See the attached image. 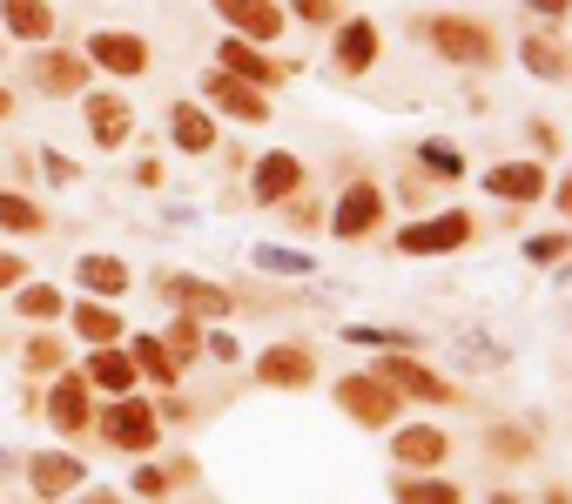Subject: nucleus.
I'll return each instance as SVG.
<instances>
[{
  "label": "nucleus",
  "mask_w": 572,
  "mask_h": 504,
  "mask_svg": "<svg viewBox=\"0 0 572 504\" xmlns=\"http://www.w3.org/2000/svg\"><path fill=\"white\" fill-rule=\"evenodd\" d=\"M216 8H223L236 27H249L256 41H277V27H283V14L270 8V0H216Z\"/></svg>",
  "instance_id": "nucleus-7"
},
{
  "label": "nucleus",
  "mask_w": 572,
  "mask_h": 504,
  "mask_svg": "<svg viewBox=\"0 0 572 504\" xmlns=\"http://www.w3.org/2000/svg\"><path fill=\"white\" fill-rule=\"evenodd\" d=\"M27 363H34V370H55V363H61V350H55V344H34V350H27Z\"/></svg>",
  "instance_id": "nucleus-34"
},
{
  "label": "nucleus",
  "mask_w": 572,
  "mask_h": 504,
  "mask_svg": "<svg viewBox=\"0 0 572 504\" xmlns=\"http://www.w3.org/2000/svg\"><path fill=\"white\" fill-rule=\"evenodd\" d=\"M498 504H518V497H498Z\"/></svg>",
  "instance_id": "nucleus-41"
},
{
  "label": "nucleus",
  "mask_w": 572,
  "mask_h": 504,
  "mask_svg": "<svg viewBox=\"0 0 572 504\" xmlns=\"http://www.w3.org/2000/svg\"><path fill=\"white\" fill-rule=\"evenodd\" d=\"M223 68H236V75H243L249 88H270V75H277V68L263 61V54H249L243 41H223Z\"/></svg>",
  "instance_id": "nucleus-18"
},
{
  "label": "nucleus",
  "mask_w": 572,
  "mask_h": 504,
  "mask_svg": "<svg viewBox=\"0 0 572 504\" xmlns=\"http://www.w3.org/2000/svg\"><path fill=\"white\" fill-rule=\"evenodd\" d=\"M431 41L451 54V61H485V54H492L485 27H472V21H431Z\"/></svg>",
  "instance_id": "nucleus-3"
},
{
  "label": "nucleus",
  "mask_w": 572,
  "mask_h": 504,
  "mask_svg": "<svg viewBox=\"0 0 572 504\" xmlns=\"http://www.w3.org/2000/svg\"><path fill=\"white\" fill-rule=\"evenodd\" d=\"M88 128H94L101 142H122V135H128V108H122L115 94H94V101H88Z\"/></svg>",
  "instance_id": "nucleus-14"
},
{
  "label": "nucleus",
  "mask_w": 572,
  "mask_h": 504,
  "mask_svg": "<svg viewBox=\"0 0 572 504\" xmlns=\"http://www.w3.org/2000/svg\"><path fill=\"white\" fill-rule=\"evenodd\" d=\"M75 323H81V336H88L94 350H101V344H115V329H122V323H115V310H94V303H88V310H75Z\"/></svg>",
  "instance_id": "nucleus-24"
},
{
  "label": "nucleus",
  "mask_w": 572,
  "mask_h": 504,
  "mask_svg": "<svg viewBox=\"0 0 572 504\" xmlns=\"http://www.w3.org/2000/svg\"><path fill=\"white\" fill-rule=\"evenodd\" d=\"M464 236H472V222L464 215H438V222H418V229H404V256H431V249H458Z\"/></svg>",
  "instance_id": "nucleus-2"
},
{
  "label": "nucleus",
  "mask_w": 572,
  "mask_h": 504,
  "mask_svg": "<svg viewBox=\"0 0 572 504\" xmlns=\"http://www.w3.org/2000/svg\"><path fill=\"white\" fill-rule=\"evenodd\" d=\"M559 209H572V182H565V189H559Z\"/></svg>",
  "instance_id": "nucleus-37"
},
{
  "label": "nucleus",
  "mask_w": 572,
  "mask_h": 504,
  "mask_svg": "<svg viewBox=\"0 0 572 504\" xmlns=\"http://www.w3.org/2000/svg\"><path fill=\"white\" fill-rule=\"evenodd\" d=\"M47 417H55L61 430H81V424H88V390H81V383H55V404H47Z\"/></svg>",
  "instance_id": "nucleus-17"
},
{
  "label": "nucleus",
  "mask_w": 572,
  "mask_h": 504,
  "mask_svg": "<svg viewBox=\"0 0 572 504\" xmlns=\"http://www.w3.org/2000/svg\"><path fill=\"white\" fill-rule=\"evenodd\" d=\"M391 383H404V390H418V397H445V383L431 377V370H418V363H404V357H391V363H378Z\"/></svg>",
  "instance_id": "nucleus-21"
},
{
  "label": "nucleus",
  "mask_w": 572,
  "mask_h": 504,
  "mask_svg": "<svg viewBox=\"0 0 572 504\" xmlns=\"http://www.w3.org/2000/svg\"><path fill=\"white\" fill-rule=\"evenodd\" d=\"M296 182H303L296 155H263V168H256V202H283Z\"/></svg>",
  "instance_id": "nucleus-6"
},
{
  "label": "nucleus",
  "mask_w": 572,
  "mask_h": 504,
  "mask_svg": "<svg viewBox=\"0 0 572 504\" xmlns=\"http://www.w3.org/2000/svg\"><path fill=\"white\" fill-rule=\"evenodd\" d=\"M526 68H532V75H565V54L546 47V41H526Z\"/></svg>",
  "instance_id": "nucleus-28"
},
{
  "label": "nucleus",
  "mask_w": 572,
  "mask_h": 504,
  "mask_svg": "<svg viewBox=\"0 0 572 504\" xmlns=\"http://www.w3.org/2000/svg\"><path fill=\"white\" fill-rule=\"evenodd\" d=\"M485 189H492V195H518V202H532V195L546 189V176H539L532 161H505V168H492V176H485Z\"/></svg>",
  "instance_id": "nucleus-8"
},
{
  "label": "nucleus",
  "mask_w": 572,
  "mask_h": 504,
  "mask_svg": "<svg viewBox=\"0 0 572 504\" xmlns=\"http://www.w3.org/2000/svg\"><path fill=\"white\" fill-rule=\"evenodd\" d=\"M109 437L122 444V451H148V444H155V411H142V404H115V411H109Z\"/></svg>",
  "instance_id": "nucleus-5"
},
{
  "label": "nucleus",
  "mask_w": 572,
  "mask_h": 504,
  "mask_svg": "<svg viewBox=\"0 0 572 504\" xmlns=\"http://www.w3.org/2000/svg\"><path fill=\"white\" fill-rule=\"evenodd\" d=\"M88 54H94L101 68H115V75H142V61H148V47L135 34H94Z\"/></svg>",
  "instance_id": "nucleus-4"
},
{
  "label": "nucleus",
  "mask_w": 572,
  "mask_h": 504,
  "mask_svg": "<svg viewBox=\"0 0 572 504\" xmlns=\"http://www.w3.org/2000/svg\"><path fill=\"white\" fill-rule=\"evenodd\" d=\"M8 283H21V256H0V290Z\"/></svg>",
  "instance_id": "nucleus-36"
},
{
  "label": "nucleus",
  "mask_w": 572,
  "mask_h": 504,
  "mask_svg": "<svg viewBox=\"0 0 572 504\" xmlns=\"http://www.w3.org/2000/svg\"><path fill=\"white\" fill-rule=\"evenodd\" d=\"M539 8H546V14H559V8H565V0H539Z\"/></svg>",
  "instance_id": "nucleus-38"
},
{
  "label": "nucleus",
  "mask_w": 572,
  "mask_h": 504,
  "mask_svg": "<svg viewBox=\"0 0 572 504\" xmlns=\"http://www.w3.org/2000/svg\"><path fill=\"white\" fill-rule=\"evenodd\" d=\"M169 128H176V142L189 148V155H210L216 148V128H210V115H202V108H176V115H169Z\"/></svg>",
  "instance_id": "nucleus-10"
},
{
  "label": "nucleus",
  "mask_w": 572,
  "mask_h": 504,
  "mask_svg": "<svg viewBox=\"0 0 572 504\" xmlns=\"http://www.w3.org/2000/svg\"><path fill=\"white\" fill-rule=\"evenodd\" d=\"M210 94L229 108V115H243V122H263V115H270V108H263V94H256L249 81H229V75H223V81H210Z\"/></svg>",
  "instance_id": "nucleus-11"
},
{
  "label": "nucleus",
  "mask_w": 572,
  "mask_h": 504,
  "mask_svg": "<svg viewBox=\"0 0 572 504\" xmlns=\"http://www.w3.org/2000/svg\"><path fill=\"white\" fill-rule=\"evenodd\" d=\"M263 377H270V383H303V377H310V357H303V350H270V357H263Z\"/></svg>",
  "instance_id": "nucleus-23"
},
{
  "label": "nucleus",
  "mask_w": 572,
  "mask_h": 504,
  "mask_svg": "<svg viewBox=\"0 0 572 504\" xmlns=\"http://www.w3.org/2000/svg\"><path fill=\"white\" fill-rule=\"evenodd\" d=\"M162 290H169V296H182V303H195L189 316H223V310H229V296H223V290H210V283H195V276H169Z\"/></svg>",
  "instance_id": "nucleus-12"
},
{
  "label": "nucleus",
  "mask_w": 572,
  "mask_h": 504,
  "mask_svg": "<svg viewBox=\"0 0 572 504\" xmlns=\"http://www.w3.org/2000/svg\"><path fill=\"white\" fill-rule=\"evenodd\" d=\"M128 377H135V363L122 350H109V344L88 357V383H101V390H128Z\"/></svg>",
  "instance_id": "nucleus-15"
},
{
  "label": "nucleus",
  "mask_w": 572,
  "mask_h": 504,
  "mask_svg": "<svg viewBox=\"0 0 572 504\" xmlns=\"http://www.w3.org/2000/svg\"><path fill=\"white\" fill-rule=\"evenodd\" d=\"M256 262H263V269H283V276H303V269H310V262H303V256H290V249H263Z\"/></svg>",
  "instance_id": "nucleus-30"
},
{
  "label": "nucleus",
  "mask_w": 572,
  "mask_h": 504,
  "mask_svg": "<svg viewBox=\"0 0 572 504\" xmlns=\"http://www.w3.org/2000/svg\"><path fill=\"white\" fill-rule=\"evenodd\" d=\"M397 504H458L451 484H397Z\"/></svg>",
  "instance_id": "nucleus-27"
},
{
  "label": "nucleus",
  "mask_w": 572,
  "mask_h": 504,
  "mask_svg": "<svg viewBox=\"0 0 572 504\" xmlns=\"http://www.w3.org/2000/svg\"><path fill=\"white\" fill-rule=\"evenodd\" d=\"M371 54H378V27H371V21H350V27H344V47H337V61H344V68H363Z\"/></svg>",
  "instance_id": "nucleus-20"
},
{
  "label": "nucleus",
  "mask_w": 572,
  "mask_h": 504,
  "mask_svg": "<svg viewBox=\"0 0 572 504\" xmlns=\"http://www.w3.org/2000/svg\"><path fill=\"white\" fill-rule=\"evenodd\" d=\"M337 404H344L357 424H391V417H397V397H391L384 383H371V377H344V383H337Z\"/></svg>",
  "instance_id": "nucleus-1"
},
{
  "label": "nucleus",
  "mask_w": 572,
  "mask_h": 504,
  "mask_svg": "<svg viewBox=\"0 0 572 504\" xmlns=\"http://www.w3.org/2000/svg\"><path fill=\"white\" fill-rule=\"evenodd\" d=\"M0 115H8V94H0Z\"/></svg>",
  "instance_id": "nucleus-40"
},
{
  "label": "nucleus",
  "mask_w": 572,
  "mask_h": 504,
  "mask_svg": "<svg viewBox=\"0 0 572 504\" xmlns=\"http://www.w3.org/2000/svg\"><path fill=\"white\" fill-rule=\"evenodd\" d=\"M41 81H55V88H75V81H81V68L55 54V61H41Z\"/></svg>",
  "instance_id": "nucleus-29"
},
{
  "label": "nucleus",
  "mask_w": 572,
  "mask_h": 504,
  "mask_svg": "<svg viewBox=\"0 0 572 504\" xmlns=\"http://www.w3.org/2000/svg\"><path fill=\"white\" fill-rule=\"evenodd\" d=\"M81 283H88V290H109V296H115V290L128 283V276H122V262H115V256H81Z\"/></svg>",
  "instance_id": "nucleus-22"
},
{
  "label": "nucleus",
  "mask_w": 572,
  "mask_h": 504,
  "mask_svg": "<svg viewBox=\"0 0 572 504\" xmlns=\"http://www.w3.org/2000/svg\"><path fill=\"white\" fill-rule=\"evenodd\" d=\"M135 363H142L155 383H176V363H169V350L155 344V336H142V344H135Z\"/></svg>",
  "instance_id": "nucleus-25"
},
{
  "label": "nucleus",
  "mask_w": 572,
  "mask_h": 504,
  "mask_svg": "<svg viewBox=\"0 0 572 504\" xmlns=\"http://www.w3.org/2000/svg\"><path fill=\"white\" fill-rule=\"evenodd\" d=\"M0 222L27 236V229H41V209H34V202H21V195H0Z\"/></svg>",
  "instance_id": "nucleus-26"
},
{
  "label": "nucleus",
  "mask_w": 572,
  "mask_h": 504,
  "mask_svg": "<svg viewBox=\"0 0 572 504\" xmlns=\"http://www.w3.org/2000/svg\"><path fill=\"white\" fill-rule=\"evenodd\" d=\"M425 161H431V168H438V176H458V155H451V148H445V142H431V148H425Z\"/></svg>",
  "instance_id": "nucleus-33"
},
{
  "label": "nucleus",
  "mask_w": 572,
  "mask_h": 504,
  "mask_svg": "<svg viewBox=\"0 0 572 504\" xmlns=\"http://www.w3.org/2000/svg\"><path fill=\"white\" fill-rule=\"evenodd\" d=\"M378 189L371 182H363V189H350L344 195V209H337V236H363V229H371V222H378Z\"/></svg>",
  "instance_id": "nucleus-9"
},
{
  "label": "nucleus",
  "mask_w": 572,
  "mask_h": 504,
  "mask_svg": "<svg viewBox=\"0 0 572 504\" xmlns=\"http://www.w3.org/2000/svg\"><path fill=\"white\" fill-rule=\"evenodd\" d=\"M526 256H532V262H559V256H565V236H539Z\"/></svg>",
  "instance_id": "nucleus-32"
},
{
  "label": "nucleus",
  "mask_w": 572,
  "mask_h": 504,
  "mask_svg": "<svg viewBox=\"0 0 572 504\" xmlns=\"http://www.w3.org/2000/svg\"><path fill=\"white\" fill-rule=\"evenodd\" d=\"M81 484V464L75 458H34V491L41 497H61V491H75Z\"/></svg>",
  "instance_id": "nucleus-13"
},
{
  "label": "nucleus",
  "mask_w": 572,
  "mask_h": 504,
  "mask_svg": "<svg viewBox=\"0 0 572 504\" xmlns=\"http://www.w3.org/2000/svg\"><path fill=\"white\" fill-rule=\"evenodd\" d=\"M397 458H404V464H438V458H445V437L418 424V430H404V437H397Z\"/></svg>",
  "instance_id": "nucleus-19"
},
{
  "label": "nucleus",
  "mask_w": 572,
  "mask_h": 504,
  "mask_svg": "<svg viewBox=\"0 0 572 504\" xmlns=\"http://www.w3.org/2000/svg\"><path fill=\"white\" fill-rule=\"evenodd\" d=\"M21 310H27V316H55V310H61V296H55V290H27V296H21Z\"/></svg>",
  "instance_id": "nucleus-31"
},
{
  "label": "nucleus",
  "mask_w": 572,
  "mask_h": 504,
  "mask_svg": "<svg viewBox=\"0 0 572 504\" xmlns=\"http://www.w3.org/2000/svg\"><path fill=\"white\" fill-rule=\"evenodd\" d=\"M0 14H8V27H14V34H27V41H47V27H55L41 0H0Z\"/></svg>",
  "instance_id": "nucleus-16"
},
{
  "label": "nucleus",
  "mask_w": 572,
  "mask_h": 504,
  "mask_svg": "<svg viewBox=\"0 0 572 504\" xmlns=\"http://www.w3.org/2000/svg\"><path fill=\"white\" fill-rule=\"evenodd\" d=\"M88 504H115V497H109V491H101V497H88Z\"/></svg>",
  "instance_id": "nucleus-39"
},
{
  "label": "nucleus",
  "mask_w": 572,
  "mask_h": 504,
  "mask_svg": "<svg viewBox=\"0 0 572 504\" xmlns=\"http://www.w3.org/2000/svg\"><path fill=\"white\" fill-rule=\"evenodd\" d=\"M296 14H303V21H324V14H330V0H296Z\"/></svg>",
  "instance_id": "nucleus-35"
}]
</instances>
